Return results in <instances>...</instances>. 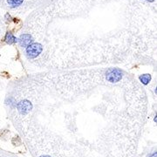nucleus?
<instances>
[{
	"label": "nucleus",
	"instance_id": "obj_7",
	"mask_svg": "<svg viewBox=\"0 0 157 157\" xmlns=\"http://www.w3.org/2000/svg\"><path fill=\"white\" fill-rule=\"evenodd\" d=\"M40 157H50L49 155H43V156H40Z\"/></svg>",
	"mask_w": 157,
	"mask_h": 157
},
{
	"label": "nucleus",
	"instance_id": "obj_1",
	"mask_svg": "<svg viewBox=\"0 0 157 157\" xmlns=\"http://www.w3.org/2000/svg\"><path fill=\"white\" fill-rule=\"evenodd\" d=\"M26 55L29 59H33L39 57L43 52V45L39 43H32L26 47Z\"/></svg>",
	"mask_w": 157,
	"mask_h": 157
},
{
	"label": "nucleus",
	"instance_id": "obj_5",
	"mask_svg": "<svg viewBox=\"0 0 157 157\" xmlns=\"http://www.w3.org/2000/svg\"><path fill=\"white\" fill-rule=\"evenodd\" d=\"M140 80L143 85H147L151 80V75L150 74H143V75L140 76Z\"/></svg>",
	"mask_w": 157,
	"mask_h": 157
},
{
	"label": "nucleus",
	"instance_id": "obj_2",
	"mask_svg": "<svg viewBox=\"0 0 157 157\" xmlns=\"http://www.w3.org/2000/svg\"><path fill=\"white\" fill-rule=\"evenodd\" d=\"M19 45L22 47H27L33 42V38L30 33H24L20 35V37L17 39Z\"/></svg>",
	"mask_w": 157,
	"mask_h": 157
},
{
	"label": "nucleus",
	"instance_id": "obj_8",
	"mask_svg": "<svg viewBox=\"0 0 157 157\" xmlns=\"http://www.w3.org/2000/svg\"><path fill=\"white\" fill-rule=\"evenodd\" d=\"M146 1H149V2H153V1H155V0H146Z\"/></svg>",
	"mask_w": 157,
	"mask_h": 157
},
{
	"label": "nucleus",
	"instance_id": "obj_4",
	"mask_svg": "<svg viewBox=\"0 0 157 157\" xmlns=\"http://www.w3.org/2000/svg\"><path fill=\"white\" fill-rule=\"evenodd\" d=\"M17 41V39L11 33H7L6 35V42L7 44H9V45H11V44H13V43H16Z\"/></svg>",
	"mask_w": 157,
	"mask_h": 157
},
{
	"label": "nucleus",
	"instance_id": "obj_6",
	"mask_svg": "<svg viewBox=\"0 0 157 157\" xmlns=\"http://www.w3.org/2000/svg\"><path fill=\"white\" fill-rule=\"evenodd\" d=\"M150 157H156V152H155V153H153Z\"/></svg>",
	"mask_w": 157,
	"mask_h": 157
},
{
	"label": "nucleus",
	"instance_id": "obj_3",
	"mask_svg": "<svg viewBox=\"0 0 157 157\" xmlns=\"http://www.w3.org/2000/svg\"><path fill=\"white\" fill-rule=\"evenodd\" d=\"M6 3L11 8H17L24 3V0H6Z\"/></svg>",
	"mask_w": 157,
	"mask_h": 157
}]
</instances>
